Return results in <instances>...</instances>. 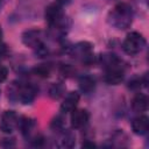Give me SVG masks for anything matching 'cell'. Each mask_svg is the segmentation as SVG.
I'll use <instances>...</instances> for the list:
<instances>
[{
	"instance_id": "6da1fadb",
	"label": "cell",
	"mask_w": 149,
	"mask_h": 149,
	"mask_svg": "<svg viewBox=\"0 0 149 149\" xmlns=\"http://www.w3.org/2000/svg\"><path fill=\"white\" fill-rule=\"evenodd\" d=\"M132 19H133L132 7L126 2L118 3L109 13V22L112 26H114L118 29L128 28L132 23Z\"/></svg>"
},
{
	"instance_id": "7a4b0ae2",
	"label": "cell",
	"mask_w": 149,
	"mask_h": 149,
	"mask_svg": "<svg viewBox=\"0 0 149 149\" xmlns=\"http://www.w3.org/2000/svg\"><path fill=\"white\" fill-rule=\"evenodd\" d=\"M144 45H146L144 37L137 31H132L125 38L122 43V49L128 55H136L140 51H142Z\"/></svg>"
},
{
	"instance_id": "3957f363",
	"label": "cell",
	"mask_w": 149,
	"mask_h": 149,
	"mask_svg": "<svg viewBox=\"0 0 149 149\" xmlns=\"http://www.w3.org/2000/svg\"><path fill=\"white\" fill-rule=\"evenodd\" d=\"M45 21L50 26H58L64 21V13L59 3H51L45 8Z\"/></svg>"
},
{
	"instance_id": "277c9868",
	"label": "cell",
	"mask_w": 149,
	"mask_h": 149,
	"mask_svg": "<svg viewBox=\"0 0 149 149\" xmlns=\"http://www.w3.org/2000/svg\"><path fill=\"white\" fill-rule=\"evenodd\" d=\"M19 125V118L17 114L14 111H6L0 121V130L3 133H12Z\"/></svg>"
},
{
	"instance_id": "5b68a950",
	"label": "cell",
	"mask_w": 149,
	"mask_h": 149,
	"mask_svg": "<svg viewBox=\"0 0 149 149\" xmlns=\"http://www.w3.org/2000/svg\"><path fill=\"white\" fill-rule=\"evenodd\" d=\"M123 77H125V70L120 66L118 62L107 68V72L105 74V81L109 85H118L123 80Z\"/></svg>"
},
{
	"instance_id": "8992f818",
	"label": "cell",
	"mask_w": 149,
	"mask_h": 149,
	"mask_svg": "<svg viewBox=\"0 0 149 149\" xmlns=\"http://www.w3.org/2000/svg\"><path fill=\"white\" fill-rule=\"evenodd\" d=\"M72 56L83 62H90L92 59V44L88 42H79L72 47Z\"/></svg>"
},
{
	"instance_id": "52a82bcc",
	"label": "cell",
	"mask_w": 149,
	"mask_h": 149,
	"mask_svg": "<svg viewBox=\"0 0 149 149\" xmlns=\"http://www.w3.org/2000/svg\"><path fill=\"white\" fill-rule=\"evenodd\" d=\"M42 31L37 29H30L23 33L22 35V42L24 45L29 48H37L38 45L42 44Z\"/></svg>"
},
{
	"instance_id": "ba28073f",
	"label": "cell",
	"mask_w": 149,
	"mask_h": 149,
	"mask_svg": "<svg viewBox=\"0 0 149 149\" xmlns=\"http://www.w3.org/2000/svg\"><path fill=\"white\" fill-rule=\"evenodd\" d=\"M88 113L86 109H73L71 113V126L76 129L83 128L88 122Z\"/></svg>"
},
{
	"instance_id": "9c48e42d",
	"label": "cell",
	"mask_w": 149,
	"mask_h": 149,
	"mask_svg": "<svg viewBox=\"0 0 149 149\" xmlns=\"http://www.w3.org/2000/svg\"><path fill=\"white\" fill-rule=\"evenodd\" d=\"M78 102H79V94H78L77 92H70V93L65 97L64 101L62 102V105H61V111H62L63 113L72 112V111L77 107Z\"/></svg>"
},
{
	"instance_id": "30bf717a",
	"label": "cell",
	"mask_w": 149,
	"mask_h": 149,
	"mask_svg": "<svg viewBox=\"0 0 149 149\" xmlns=\"http://www.w3.org/2000/svg\"><path fill=\"white\" fill-rule=\"evenodd\" d=\"M149 128V119L146 115H140L132 122V129L137 135H143L148 132Z\"/></svg>"
},
{
	"instance_id": "8fae6325",
	"label": "cell",
	"mask_w": 149,
	"mask_h": 149,
	"mask_svg": "<svg viewBox=\"0 0 149 149\" xmlns=\"http://www.w3.org/2000/svg\"><path fill=\"white\" fill-rule=\"evenodd\" d=\"M35 97H36V88L31 85L23 86L19 91V98L22 104H26V105L31 104L34 101Z\"/></svg>"
},
{
	"instance_id": "7c38bea8",
	"label": "cell",
	"mask_w": 149,
	"mask_h": 149,
	"mask_svg": "<svg viewBox=\"0 0 149 149\" xmlns=\"http://www.w3.org/2000/svg\"><path fill=\"white\" fill-rule=\"evenodd\" d=\"M132 108L137 112V113H142L144 111H147L148 108V98L146 94L143 93H137L133 101H132Z\"/></svg>"
},
{
	"instance_id": "4fadbf2b",
	"label": "cell",
	"mask_w": 149,
	"mask_h": 149,
	"mask_svg": "<svg viewBox=\"0 0 149 149\" xmlns=\"http://www.w3.org/2000/svg\"><path fill=\"white\" fill-rule=\"evenodd\" d=\"M95 87V80L91 76H83L79 78V88L84 93H91Z\"/></svg>"
},
{
	"instance_id": "5bb4252c",
	"label": "cell",
	"mask_w": 149,
	"mask_h": 149,
	"mask_svg": "<svg viewBox=\"0 0 149 149\" xmlns=\"http://www.w3.org/2000/svg\"><path fill=\"white\" fill-rule=\"evenodd\" d=\"M35 120L31 118H22L20 121V129L23 136H28L30 135V133L33 132V129L35 128Z\"/></svg>"
},
{
	"instance_id": "9a60e30c",
	"label": "cell",
	"mask_w": 149,
	"mask_h": 149,
	"mask_svg": "<svg viewBox=\"0 0 149 149\" xmlns=\"http://www.w3.org/2000/svg\"><path fill=\"white\" fill-rule=\"evenodd\" d=\"M64 92H65V86L62 83H55L49 88V95L51 99H55V100L59 99L64 94Z\"/></svg>"
},
{
	"instance_id": "2e32d148",
	"label": "cell",
	"mask_w": 149,
	"mask_h": 149,
	"mask_svg": "<svg viewBox=\"0 0 149 149\" xmlns=\"http://www.w3.org/2000/svg\"><path fill=\"white\" fill-rule=\"evenodd\" d=\"M74 135L71 132L64 133L62 140H61V147L63 148H72L74 146Z\"/></svg>"
},
{
	"instance_id": "e0dca14e",
	"label": "cell",
	"mask_w": 149,
	"mask_h": 149,
	"mask_svg": "<svg viewBox=\"0 0 149 149\" xmlns=\"http://www.w3.org/2000/svg\"><path fill=\"white\" fill-rule=\"evenodd\" d=\"M50 70L51 69H50L49 65L41 64V65H38L37 68L34 69V72H35V74H37L40 77H48L50 74Z\"/></svg>"
},
{
	"instance_id": "ac0fdd59",
	"label": "cell",
	"mask_w": 149,
	"mask_h": 149,
	"mask_svg": "<svg viewBox=\"0 0 149 149\" xmlns=\"http://www.w3.org/2000/svg\"><path fill=\"white\" fill-rule=\"evenodd\" d=\"M63 126H64V120H63L62 116H56V118L52 120V122H51V128L55 129V130L62 129Z\"/></svg>"
},
{
	"instance_id": "d6986e66",
	"label": "cell",
	"mask_w": 149,
	"mask_h": 149,
	"mask_svg": "<svg viewBox=\"0 0 149 149\" xmlns=\"http://www.w3.org/2000/svg\"><path fill=\"white\" fill-rule=\"evenodd\" d=\"M35 50H36V55L38 57H44V56L48 55V49L45 48V45L43 43L41 45H38L37 48H35Z\"/></svg>"
},
{
	"instance_id": "ffe728a7",
	"label": "cell",
	"mask_w": 149,
	"mask_h": 149,
	"mask_svg": "<svg viewBox=\"0 0 149 149\" xmlns=\"http://www.w3.org/2000/svg\"><path fill=\"white\" fill-rule=\"evenodd\" d=\"M142 79L140 78H134L133 80L129 81V87L133 88V90H136V88H140L141 87V84H142Z\"/></svg>"
},
{
	"instance_id": "44dd1931",
	"label": "cell",
	"mask_w": 149,
	"mask_h": 149,
	"mask_svg": "<svg viewBox=\"0 0 149 149\" xmlns=\"http://www.w3.org/2000/svg\"><path fill=\"white\" fill-rule=\"evenodd\" d=\"M8 76V70L5 66H0V83H2Z\"/></svg>"
},
{
	"instance_id": "7402d4cb",
	"label": "cell",
	"mask_w": 149,
	"mask_h": 149,
	"mask_svg": "<svg viewBox=\"0 0 149 149\" xmlns=\"http://www.w3.org/2000/svg\"><path fill=\"white\" fill-rule=\"evenodd\" d=\"M43 141H44V139H43L42 136H36V137L34 139V141H33V144L36 146V147H40V146L43 143Z\"/></svg>"
},
{
	"instance_id": "603a6c76",
	"label": "cell",
	"mask_w": 149,
	"mask_h": 149,
	"mask_svg": "<svg viewBox=\"0 0 149 149\" xmlns=\"http://www.w3.org/2000/svg\"><path fill=\"white\" fill-rule=\"evenodd\" d=\"M94 147H95V143L90 142V141H85L83 143V148H94Z\"/></svg>"
},
{
	"instance_id": "cb8c5ba5",
	"label": "cell",
	"mask_w": 149,
	"mask_h": 149,
	"mask_svg": "<svg viewBox=\"0 0 149 149\" xmlns=\"http://www.w3.org/2000/svg\"><path fill=\"white\" fill-rule=\"evenodd\" d=\"M56 1H57V3H59V5H68V3H70L71 0H56Z\"/></svg>"
},
{
	"instance_id": "d4e9b609",
	"label": "cell",
	"mask_w": 149,
	"mask_h": 149,
	"mask_svg": "<svg viewBox=\"0 0 149 149\" xmlns=\"http://www.w3.org/2000/svg\"><path fill=\"white\" fill-rule=\"evenodd\" d=\"M1 37H2V30H1V28H0V41H1Z\"/></svg>"
}]
</instances>
